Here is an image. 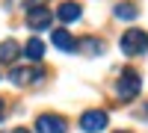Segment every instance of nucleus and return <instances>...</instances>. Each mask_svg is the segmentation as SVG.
<instances>
[{"label":"nucleus","instance_id":"f257e3e1","mask_svg":"<svg viewBox=\"0 0 148 133\" xmlns=\"http://www.w3.org/2000/svg\"><path fill=\"white\" fill-rule=\"evenodd\" d=\"M119 44H121V53L125 56H142L148 50V33L145 30H125Z\"/></svg>","mask_w":148,"mask_h":133},{"label":"nucleus","instance_id":"f03ea898","mask_svg":"<svg viewBox=\"0 0 148 133\" xmlns=\"http://www.w3.org/2000/svg\"><path fill=\"white\" fill-rule=\"evenodd\" d=\"M139 89H142V80H139L136 71H125V74L119 77V83H116V95L121 101H133L139 95Z\"/></svg>","mask_w":148,"mask_h":133},{"label":"nucleus","instance_id":"7ed1b4c3","mask_svg":"<svg viewBox=\"0 0 148 133\" xmlns=\"http://www.w3.org/2000/svg\"><path fill=\"white\" fill-rule=\"evenodd\" d=\"M65 130H68L65 118L56 113H42L36 118V133H65Z\"/></svg>","mask_w":148,"mask_h":133},{"label":"nucleus","instance_id":"20e7f679","mask_svg":"<svg viewBox=\"0 0 148 133\" xmlns=\"http://www.w3.org/2000/svg\"><path fill=\"white\" fill-rule=\"evenodd\" d=\"M53 24V12L47 6H30L27 9V27L30 30H47Z\"/></svg>","mask_w":148,"mask_h":133},{"label":"nucleus","instance_id":"39448f33","mask_svg":"<svg viewBox=\"0 0 148 133\" xmlns=\"http://www.w3.org/2000/svg\"><path fill=\"white\" fill-rule=\"evenodd\" d=\"M107 121H110V115H107L104 110H89V113L80 115V127H83L86 133H101V130L107 127Z\"/></svg>","mask_w":148,"mask_h":133},{"label":"nucleus","instance_id":"423d86ee","mask_svg":"<svg viewBox=\"0 0 148 133\" xmlns=\"http://www.w3.org/2000/svg\"><path fill=\"white\" fill-rule=\"evenodd\" d=\"M42 77H45V71L42 68H33V65L30 68H12L9 71V80L15 83V86H33V83H39Z\"/></svg>","mask_w":148,"mask_h":133},{"label":"nucleus","instance_id":"0eeeda50","mask_svg":"<svg viewBox=\"0 0 148 133\" xmlns=\"http://www.w3.org/2000/svg\"><path fill=\"white\" fill-rule=\"evenodd\" d=\"M53 44L62 53H74V50H77V39H74L68 30H53Z\"/></svg>","mask_w":148,"mask_h":133},{"label":"nucleus","instance_id":"6e6552de","mask_svg":"<svg viewBox=\"0 0 148 133\" xmlns=\"http://www.w3.org/2000/svg\"><path fill=\"white\" fill-rule=\"evenodd\" d=\"M80 15H83V9H80V3H74V0H68V3H59V9H56V18L62 21V24L77 21Z\"/></svg>","mask_w":148,"mask_h":133},{"label":"nucleus","instance_id":"1a4fd4ad","mask_svg":"<svg viewBox=\"0 0 148 133\" xmlns=\"http://www.w3.org/2000/svg\"><path fill=\"white\" fill-rule=\"evenodd\" d=\"M21 53V44L15 39H6V42H0V62H15Z\"/></svg>","mask_w":148,"mask_h":133},{"label":"nucleus","instance_id":"9d476101","mask_svg":"<svg viewBox=\"0 0 148 133\" xmlns=\"http://www.w3.org/2000/svg\"><path fill=\"white\" fill-rule=\"evenodd\" d=\"M24 56H27V59H33V62H42V56H45V42L33 35V39L24 44Z\"/></svg>","mask_w":148,"mask_h":133},{"label":"nucleus","instance_id":"9b49d317","mask_svg":"<svg viewBox=\"0 0 148 133\" xmlns=\"http://www.w3.org/2000/svg\"><path fill=\"white\" fill-rule=\"evenodd\" d=\"M77 47H80V50H86L89 56L104 53V42H101V39H80V42H77Z\"/></svg>","mask_w":148,"mask_h":133},{"label":"nucleus","instance_id":"f8f14e48","mask_svg":"<svg viewBox=\"0 0 148 133\" xmlns=\"http://www.w3.org/2000/svg\"><path fill=\"white\" fill-rule=\"evenodd\" d=\"M113 12H116V18H121V21H133V18L139 15V9L133 6V3H119Z\"/></svg>","mask_w":148,"mask_h":133},{"label":"nucleus","instance_id":"ddd939ff","mask_svg":"<svg viewBox=\"0 0 148 133\" xmlns=\"http://www.w3.org/2000/svg\"><path fill=\"white\" fill-rule=\"evenodd\" d=\"M12 133H33V130H27V127H15Z\"/></svg>","mask_w":148,"mask_h":133},{"label":"nucleus","instance_id":"4468645a","mask_svg":"<svg viewBox=\"0 0 148 133\" xmlns=\"http://www.w3.org/2000/svg\"><path fill=\"white\" fill-rule=\"evenodd\" d=\"M113 133H133V130H113Z\"/></svg>","mask_w":148,"mask_h":133},{"label":"nucleus","instance_id":"2eb2a0df","mask_svg":"<svg viewBox=\"0 0 148 133\" xmlns=\"http://www.w3.org/2000/svg\"><path fill=\"white\" fill-rule=\"evenodd\" d=\"M0 118H3V101H0Z\"/></svg>","mask_w":148,"mask_h":133}]
</instances>
